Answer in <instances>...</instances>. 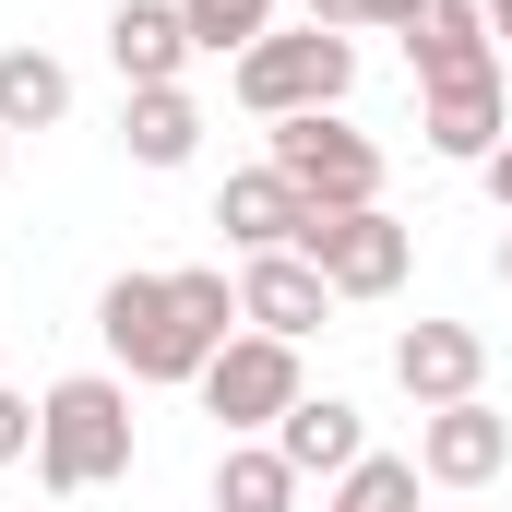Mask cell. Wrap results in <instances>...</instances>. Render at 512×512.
I'll use <instances>...</instances> for the list:
<instances>
[{
	"label": "cell",
	"mask_w": 512,
	"mask_h": 512,
	"mask_svg": "<svg viewBox=\"0 0 512 512\" xmlns=\"http://www.w3.org/2000/svg\"><path fill=\"white\" fill-rule=\"evenodd\" d=\"M72 120V72L48 48H0V131H60Z\"/></svg>",
	"instance_id": "cell-17"
},
{
	"label": "cell",
	"mask_w": 512,
	"mask_h": 512,
	"mask_svg": "<svg viewBox=\"0 0 512 512\" xmlns=\"http://www.w3.org/2000/svg\"><path fill=\"white\" fill-rule=\"evenodd\" d=\"M179 24H191V48H215V60H239L274 36V0H179Z\"/></svg>",
	"instance_id": "cell-19"
},
{
	"label": "cell",
	"mask_w": 512,
	"mask_h": 512,
	"mask_svg": "<svg viewBox=\"0 0 512 512\" xmlns=\"http://www.w3.org/2000/svg\"><path fill=\"white\" fill-rule=\"evenodd\" d=\"M239 322H251V334H286V346H310V334L334 322V286L310 274V251H251V262H239Z\"/></svg>",
	"instance_id": "cell-9"
},
{
	"label": "cell",
	"mask_w": 512,
	"mask_h": 512,
	"mask_svg": "<svg viewBox=\"0 0 512 512\" xmlns=\"http://www.w3.org/2000/svg\"><path fill=\"white\" fill-rule=\"evenodd\" d=\"M477 179H489V203H501V215H512V131H501V155H489Z\"/></svg>",
	"instance_id": "cell-23"
},
{
	"label": "cell",
	"mask_w": 512,
	"mask_h": 512,
	"mask_svg": "<svg viewBox=\"0 0 512 512\" xmlns=\"http://www.w3.org/2000/svg\"><path fill=\"white\" fill-rule=\"evenodd\" d=\"M393 382H405L417 417H429V405H465V393L489 382V334H477V322H405V334H393Z\"/></svg>",
	"instance_id": "cell-8"
},
{
	"label": "cell",
	"mask_w": 512,
	"mask_h": 512,
	"mask_svg": "<svg viewBox=\"0 0 512 512\" xmlns=\"http://www.w3.org/2000/svg\"><path fill=\"white\" fill-rule=\"evenodd\" d=\"M501 131H512V84H501V72H477V84H429V96H417V143L453 155V167H489Z\"/></svg>",
	"instance_id": "cell-10"
},
{
	"label": "cell",
	"mask_w": 512,
	"mask_h": 512,
	"mask_svg": "<svg viewBox=\"0 0 512 512\" xmlns=\"http://www.w3.org/2000/svg\"><path fill=\"white\" fill-rule=\"evenodd\" d=\"M489 36H501V60H512V0H489Z\"/></svg>",
	"instance_id": "cell-24"
},
{
	"label": "cell",
	"mask_w": 512,
	"mask_h": 512,
	"mask_svg": "<svg viewBox=\"0 0 512 512\" xmlns=\"http://www.w3.org/2000/svg\"><path fill=\"white\" fill-rule=\"evenodd\" d=\"M334 512H417V453H358L334 477Z\"/></svg>",
	"instance_id": "cell-18"
},
{
	"label": "cell",
	"mask_w": 512,
	"mask_h": 512,
	"mask_svg": "<svg viewBox=\"0 0 512 512\" xmlns=\"http://www.w3.org/2000/svg\"><path fill=\"white\" fill-rule=\"evenodd\" d=\"M298 251H310V274H322L334 298H393V286H405V262H417V227L382 215V203H346V215H310V227H298Z\"/></svg>",
	"instance_id": "cell-6"
},
{
	"label": "cell",
	"mask_w": 512,
	"mask_h": 512,
	"mask_svg": "<svg viewBox=\"0 0 512 512\" xmlns=\"http://www.w3.org/2000/svg\"><path fill=\"white\" fill-rule=\"evenodd\" d=\"M36 477H48L60 501L120 489V477H131V382H108V370H72V382L36 393Z\"/></svg>",
	"instance_id": "cell-2"
},
{
	"label": "cell",
	"mask_w": 512,
	"mask_h": 512,
	"mask_svg": "<svg viewBox=\"0 0 512 512\" xmlns=\"http://www.w3.org/2000/svg\"><path fill=\"white\" fill-rule=\"evenodd\" d=\"M501 465H512V417L489 405V393L417 417V477H429V489H489Z\"/></svg>",
	"instance_id": "cell-7"
},
{
	"label": "cell",
	"mask_w": 512,
	"mask_h": 512,
	"mask_svg": "<svg viewBox=\"0 0 512 512\" xmlns=\"http://www.w3.org/2000/svg\"><path fill=\"white\" fill-rule=\"evenodd\" d=\"M322 512H334V501H322Z\"/></svg>",
	"instance_id": "cell-27"
},
{
	"label": "cell",
	"mask_w": 512,
	"mask_h": 512,
	"mask_svg": "<svg viewBox=\"0 0 512 512\" xmlns=\"http://www.w3.org/2000/svg\"><path fill=\"white\" fill-rule=\"evenodd\" d=\"M358 96V36H322V24H274L262 48H239V108L251 120H310V108H346Z\"/></svg>",
	"instance_id": "cell-3"
},
{
	"label": "cell",
	"mask_w": 512,
	"mask_h": 512,
	"mask_svg": "<svg viewBox=\"0 0 512 512\" xmlns=\"http://www.w3.org/2000/svg\"><path fill=\"white\" fill-rule=\"evenodd\" d=\"M501 286H512V227H501Z\"/></svg>",
	"instance_id": "cell-25"
},
{
	"label": "cell",
	"mask_w": 512,
	"mask_h": 512,
	"mask_svg": "<svg viewBox=\"0 0 512 512\" xmlns=\"http://www.w3.org/2000/svg\"><path fill=\"white\" fill-rule=\"evenodd\" d=\"M274 453H286L298 477H346V465L370 453V417H358L346 393H298V405L274 417Z\"/></svg>",
	"instance_id": "cell-14"
},
{
	"label": "cell",
	"mask_w": 512,
	"mask_h": 512,
	"mask_svg": "<svg viewBox=\"0 0 512 512\" xmlns=\"http://www.w3.org/2000/svg\"><path fill=\"white\" fill-rule=\"evenodd\" d=\"M191 393H203V417H227V441H274V417L310 382H298V346H286V334H251V322H239V334L203 358Z\"/></svg>",
	"instance_id": "cell-5"
},
{
	"label": "cell",
	"mask_w": 512,
	"mask_h": 512,
	"mask_svg": "<svg viewBox=\"0 0 512 512\" xmlns=\"http://www.w3.org/2000/svg\"><path fill=\"white\" fill-rule=\"evenodd\" d=\"M120 131H131V167H191V155H203V108H191V84H143Z\"/></svg>",
	"instance_id": "cell-15"
},
{
	"label": "cell",
	"mask_w": 512,
	"mask_h": 512,
	"mask_svg": "<svg viewBox=\"0 0 512 512\" xmlns=\"http://www.w3.org/2000/svg\"><path fill=\"white\" fill-rule=\"evenodd\" d=\"M310 24L322 36H370V0H310Z\"/></svg>",
	"instance_id": "cell-21"
},
{
	"label": "cell",
	"mask_w": 512,
	"mask_h": 512,
	"mask_svg": "<svg viewBox=\"0 0 512 512\" xmlns=\"http://www.w3.org/2000/svg\"><path fill=\"white\" fill-rule=\"evenodd\" d=\"M96 334L131 382H203V358L239 334V274L215 262H179V274H108L96 298Z\"/></svg>",
	"instance_id": "cell-1"
},
{
	"label": "cell",
	"mask_w": 512,
	"mask_h": 512,
	"mask_svg": "<svg viewBox=\"0 0 512 512\" xmlns=\"http://www.w3.org/2000/svg\"><path fill=\"white\" fill-rule=\"evenodd\" d=\"M262 131H274V155H262V167H286L310 215L382 203V143H370V131L346 120V108H310V120H262Z\"/></svg>",
	"instance_id": "cell-4"
},
{
	"label": "cell",
	"mask_w": 512,
	"mask_h": 512,
	"mask_svg": "<svg viewBox=\"0 0 512 512\" xmlns=\"http://www.w3.org/2000/svg\"><path fill=\"white\" fill-rule=\"evenodd\" d=\"M0 167H12V131H0Z\"/></svg>",
	"instance_id": "cell-26"
},
{
	"label": "cell",
	"mask_w": 512,
	"mask_h": 512,
	"mask_svg": "<svg viewBox=\"0 0 512 512\" xmlns=\"http://www.w3.org/2000/svg\"><path fill=\"white\" fill-rule=\"evenodd\" d=\"M405 72H417V96H429V84H477V72H501L489 0H429L417 36H405Z\"/></svg>",
	"instance_id": "cell-11"
},
{
	"label": "cell",
	"mask_w": 512,
	"mask_h": 512,
	"mask_svg": "<svg viewBox=\"0 0 512 512\" xmlns=\"http://www.w3.org/2000/svg\"><path fill=\"white\" fill-rule=\"evenodd\" d=\"M36 453V393H0V465Z\"/></svg>",
	"instance_id": "cell-20"
},
{
	"label": "cell",
	"mask_w": 512,
	"mask_h": 512,
	"mask_svg": "<svg viewBox=\"0 0 512 512\" xmlns=\"http://www.w3.org/2000/svg\"><path fill=\"white\" fill-rule=\"evenodd\" d=\"M298 489H310V477H298L274 441H227V453H215V512H298Z\"/></svg>",
	"instance_id": "cell-16"
},
{
	"label": "cell",
	"mask_w": 512,
	"mask_h": 512,
	"mask_svg": "<svg viewBox=\"0 0 512 512\" xmlns=\"http://www.w3.org/2000/svg\"><path fill=\"white\" fill-rule=\"evenodd\" d=\"M215 227H227V251H298V227H310V203H298V179L286 167H239L227 191H215Z\"/></svg>",
	"instance_id": "cell-12"
},
{
	"label": "cell",
	"mask_w": 512,
	"mask_h": 512,
	"mask_svg": "<svg viewBox=\"0 0 512 512\" xmlns=\"http://www.w3.org/2000/svg\"><path fill=\"white\" fill-rule=\"evenodd\" d=\"M108 60H120V84L143 96V84H179L203 48H191V24H179V0H120L108 12Z\"/></svg>",
	"instance_id": "cell-13"
},
{
	"label": "cell",
	"mask_w": 512,
	"mask_h": 512,
	"mask_svg": "<svg viewBox=\"0 0 512 512\" xmlns=\"http://www.w3.org/2000/svg\"><path fill=\"white\" fill-rule=\"evenodd\" d=\"M417 12H429V0H370V24H382V36H417Z\"/></svg>",
	"instance_id": "cell-22"
}]
</instances>
